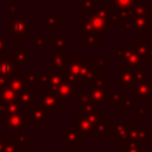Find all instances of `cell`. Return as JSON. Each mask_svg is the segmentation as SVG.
Masks as SVG:
<instances>
[{"instance_id": "6da1fadb", "label": "cell", "mask_w": 152, "mask_h": 152, "mask_svg": "<svg viewBox=\"0 0 152 152\" xmlns=\"http://www.w3.org/2000/svg\"><path fill=\"white\" fill-rule=\"evenodd\" d=\"M7 33L14 42H21L28 36V14H15L7 21Z\"/></svg>"}, {"instance_id": "7a4b0ae2", "label": "cell", "mask_w": 152, "mask_h": 152, "mask_svg": "<svg viewBox=\"0 0 152 152\" xmlns=\"http://www.w3.org/2000/svg\"><path fill=\"white\" fill-rule=\"evenodd\" d=\"M115 56L120 59V63H121L122 68H127V69H131V70L142 68L144 62H142L141 57L132 48L118 46L115 49Z\"/></svg>"}, {"instance_id": "3957f363", "label": "cell", "mask_w": 152, "mask_h": 152, "mask_svg": "<svg viewBox=\"0 0 152 152\" xmlns=\"http://www.w3.org/2000/svg\"><path fill=\"white\" fill-rule=\"evenodd\" d=\"M88 62H89V59L86 58V57H83V58H66L65 65H64V68L62 69V71L59 72V75H61L65 81L76 83L80 70H81L82 66H83L86 63H88Z\"/></svg>"}, {"instance_id": "277c9868", "label": "cell", "mask_w": 152, "mask_h": 152, "mask_svg": "<svg viewBox=\"0 0 152 152\" xmlns=\"http://www.w3.org/2000/svg\"><path fill=\"white\" fill-rule=\"evenodd\" d=\"M30 120L27 116H25L23 113L20 114H8L4 116L2 120V127L8 133H17L23 132L24 128H27L30 126Z\"/></svg>"}, {"instance_id": "5b68a950", "label": "cell", "mask_w": 152, "mask_h": 152, "mask_svg": "<svg viewBox=\"0 0 152 152\" xmlns=\"http://www.w3.org/2000/svg\"><path fill=\"white\" fill-rule=\"evenodd\" d=\"M86 20V23L88 24L89 28H90V33L96 34V36H103L108 28V21L102 19L101 17H99L93 8L88 10V11H83V18Z\"/></svg>"}, {"instance_id": "8992f818", "label": "cell", "mask_w": 152, "mask_h": 152, "mask_svg": "<svg viewBox=\"0 0 152 152\" xmlns=\"http://www.w3.org/2000/svg\"><path fill=\"white\" fill-rule=\"evenodd\" d=\"M40 95V106L43 109L48 112H59L62 109V100L53 91L48 89H42L39 91Z\"/></svg>"}, {"instance_id": "52a82bcc", "label": "cell", "mask_w": 152, "mask_h": 152, "mask_svg": "<svg viewBox=\"0 0 152 152\" xmlns=\"http://www.w3.org/2000/svg\"><path fill=\"white\" fill-rule=\"evenodd\" d=\"M128 131H127V139L132 141H137L139 144H146L150 139V132L145 129L141 122H128Z\"/></svg>"}, {"instance_id": "ba28073f", "label": "cell", "mask_w": 152, "mask_h": 152, "mask_svg": "<svg viewBox=\"0 0 152 152\" xmlns=\"http://www.w3.org/2000/svg\"><path fill=\"white\" fill-rule=\"evenodd\" d=\"M115 83L120 86L121 90H128L133 88L134 86V77H133V70L119 66L115 70Z\"/></svg>"}, {"instance_id": "9c48e42d", "label": "cell", "mask_w": 152, "mask_h": 152, "mask_svg": "<svg viewBox=\"0 0 152 152\" xmlns=\"http://www.w3.org/2000/svg\"><path fill=\"white\" fill-rule=\"evenodd\" d=\"M127 131H128V126L125 122H112L108 125V131L107 133H109L110 138L115 140L116 144H124L126 142L127 139Z\"/></svg>"}, {"instance_id": "30bf717a", "label": "cell", "mask_w": 152, "mask_h": 152, "mask_svg": "<svg viewBox=\"0 0 152 152\" xmlns=\"http://www.w3.org/2000/svg\"><path fill=\"white\" fill-rule=\"evenodd\" d=\"M132 96L135 101H148L152 96V80L148 78L145 82L135 83L132 88Z\"/></svg>"}, {"instance_id": "8fae6325", "label": "cell", "mask_w": 152, "mask_h": 152, "mask_svg": "<svg viewBox=\"0 0 152 152\" xmlns=\"http://www.w3.org/2000/svg\"><path fill=\"white\" fill-rule=\"evenodd\" d=\"M99 72H100V71H99V70L93 65V63L89 61V62L86 63V64L82 66V69L80 70L76 83H77V84H86V86H88V84H90V83L96 78V76H97Z\"/></svg>"}, {"instance_id": "7c38bea8", "label": "cell", "mask_w": 152, "mask_h": 152, "mask_svg": "<svg viewBox=\"0 0 152 152\" xmlns=\"http://www.w3.org/2000/svg\"><path fill=\"white\" fill-rule=\"evenodd\" d=\"M72 127L80 132L83 139L94 138V127L89 124V121L83 116H72Z\"/></svg>"}, {"instance_id": "4fadbf2b", "label": "cell", "mask_w": 152, "mask_h": 152, "mask_svg": "<svg viewBox=\"0 0 152 152\" xmlns=\"http://www.w3.org/2000/svg\"><path fill=\"white\" fill-rule=\"evenodd\" d=\"M64 78L58 74H39V84L44 83L46 87L45 89L56 93L57 88L63 83Z\"/></svg>"}, {"instance_id": "5bb4252c", "label": "cell", "mask_w": 152, "mask_h": 152, "mask_svg": "<svg viewBox=\"0 0 152 152\" xmlns=\"http://www.w3.org/2000/svg\"><path fill=\"white\" fill-rule=\"evenodd\" d=\"M77 91H78L77 83L69 82V81L64 80L63 83L57 88L56 94L58 95V97L62 101H68V100H71L75 95H77Z\"/></svg>"}, {"instance_id": "9a60e30c", "label": "cell", "mask_w": 152, "mask_h": 152, "mask_svg": "<svg viewBox=\"0 0 152 152\" xmlns=\"http://www.w3.org/2000/svg\"><path fill=\"white\" fill-rule=\"evenodd\" d=\"M62 141L68 146H78L82 144L83 138L74 127H64L62 128Z\"/></svg>"}, {"instance_id": "2e32d148", "label": "cell", "mask_w": 152, "mask_h": 152, "mask_svg": "<svg viewBox=\"0 0 152 152\" xmlns=\"http://www.w3.org/2000/svg\"><path fill=\"white\" fill-rule=\"evenodd\" d=\"M30 109H28V120H30V122L31 124H33L34 125V127H39L40 126V124L46 119V118H49L50 115H51V112H48V110H45V109H43L42 107H39V106H31V107H28Z\"/></svg>"}, {"instance_id": "e0dca14e", "label": "cell", "mask_w": 152, "mask_h": 152, "mask_svg": "<svg viewBox=\"0 0 152 152\" xmlns=\"http://www.w3.org/2000/svg\"><path fill=\"white\" fill-rule=\"evenodd\" d=\"M18 69H19L18 65L12 58H8V57L0 58V76L11 78L15 74H18Z\"/></svg>"}, {"instance_id": "ac0fdd59", "label": "cell", "mask_w": 152, "mask_h": 152, "mask_svg": "<svg viewBox=\"0 0 152 152\" xmlns=\"http://www.w3.org/2000/svg\"><path fill=\"white\" fill-rule=\"evenodd\" d=\"M8 86L18 94L25 89H28L30 82H28V77L27 74H15L14 76H12L8 80Z\"/></svg>"}, {"instance_id": "d6986e66", "label": "cell", "mask_w": 152, "mask_h": 152, "mask_svg": "<svg viewBox=\"0 0 152 152\" xmlns=\"http://www.w3.org/2000/svg\"><path fill=\"white\" fill-rule=\"evenodd\" d=\"M28 48L27 46H14L12 49V59L15 62L18 68H23L24 64L28 63Z\"/></svg>"}, {"instance_id": "ffe728a7", "label": "cell", "mask_w": 152, "mask_h": 152, "mask_svg": "<svg viewBox=\"0 0 152 152\" xmlns=\"http://www.w3.org/2000/svg\"><path fill=\"white\" fill-rule=\"evenodd\" d=\"M66 58H68L66 53L51 51V72L59 75V72L62 71V69L65 65Z\"/></svg>"}, {"instance_id": "44dd1931", "label": "cell", "mask_w": 152, "mask_h": 152, "mask_svg": "<svg viewBox=\"0 0 152 152\" xmlns=\"http://www.w3.org/2000/svg\"><path fill=\"white\" fill-rule=\"evenodd\" d=\"M88 89H89L90 93H91L93 102H94L96 106H99V107L104 106V103H106L104 88H100V87H96V86H94L93 83H90V84H88Z\"/></svg>"}, {"instance_id": "7402d4cb", "label": "cell", "mask_w": 152, "mask_h": 152, "mask_svg": "<svg viewBox=\"0 0 152 152\" xmlns=\"http://www.w3.org/2000/svg\"><path fill=\"white\" fill-rule=\"evenodd\" d=\"M132 49H134L138 55L141 57L142 62H150V45L148 42H132L131 45Z\"/></svg>"}, {"instance_id": "603a6c76", "label": "cell", "mask_w": 152, "mask_h": 152, "mask_svg": "<svg viewBox=\"0 0 152 152\" xmlns=\"http://www.w3.org/2000/svg\"><path fill=\"white\" fill-rule=\"evenodd\" d=\"M68 38L66 36H53L51 37V51L66 53Z\"/></svg>"}, {"instance_id": "cb8c5ba5", "label": "cell", "mask_w": 152, "mask_h": 152, "mask_svg": "<svg viewBox=\"0 0 152 152\" xmlns=\"http://www.w3.org/2000/svg\"><path fill=\"white\" fill-rule=\"evenodd\" d=\"M17 101L23 106V107H31L34 104V90L33 89H25L20 93H18Z\"/></svg>"}, {"instance_id": "d4e9b609", "label": "cell", "mask_w": 152, "mask_h": 152, "mask_svg": "<svg viewBox=\"0 0 152 152\" xmlns=\"http://www.w3.org/2000/svg\"><path fill=\"white\" fill-rule=\"evenodd\" d=\"M17 96H18V94L8 84L0 88V102H4V103L14 102V101H17Z\"/></svg>"}, {"instance_id": "484cf974", "label": "cell", "mask_w": 152, "mask_h": 152, "mask_svg": "<svg viewBox=\"0 0 152 152\" xmlns=\"http://www.w3.org/2000/svg\"><path fill=\"white\" fill-rule=\"evenodd\" d=\"M44 23H45V30L46 31H55L62 23V17L61 14L56 13V14H51V15H45L44 18Z\"/></svg>"}, {"instance_id": "4316f807", "label": "cell", "mask_w": 152, "mask_h": 152, "mask_svg": "<svg viewBox=\"0 0 152 152\" xmlns=\"http://www.w3.org/2000/svg\"><path fill=\"white\" fill-rule=\"evenodd\" d=\"M104 94H106V101L109 102L110 106H120V102L122 100V94L121 90L119 89H109L106 90L104 89Z\"/></svg>"}, {"instance_id": "83f0119b", "label": "cell", "mask_w": 152, "mask_h": 152, "mask_svg": "<svg viewBox=\"0 0 152 152\" xmlns=\"http://www.w3.org/2000/svg\"><path fill=\"white\" fill-rule=\"evenodd\" d=\"M100 110V107L96 106L95 103H78L77 107V115L78 116H86L93 112Z\"/></svg>"}, {"instance_id": "f1b7e54d", "label": "cell", "mask_w": 152, "mask_h": 152, "mask_svg": "<svg viewBox=\"0 0 152 152\" xmlns=\"http://www.w3.org/2000/svg\"><path fill=\"white\" fill-rule=\"evenodd\" d=\"M133 77H134V84L147 81L148 80V70H147V68L142 66V68L133 70Z\"/></svg>"}, {"instance_id": "f546056e", "label": "cell", "mask_w": 152, "mask_h": 152, "mask_svg": "<svg viewBox=\"0 0 152 152\" xmlns=\"http://www.w3.org/2000/svg\"><path fill=\"white\" fill-rule=\"evenodd\" d=\"M135 103H137V101H135V99L132 95L122 96V100L120 102V109L122 112H131Z\"/></svg>"}, {"instance_id": "4dcf8cb0", "label": "cell", "mask_w": 152, "mask_h": 152, "mask_svg": "<svg viewBox=\"0 0 152 152\" xmlns=\"http://www.w3.org/2000/svg\"><path fill=\"white\" fill-rule=\"evenodd\" d=\"M121 152H141V144L132 140H127L121 144Z\"/></svg>"}, {"instance_id": "1f68e13d", "label": "cell", "mask_w": 152, "mask_h": 152, "mask_svg": "<svg viewBox=\"0 0 152 152\" xmlns=\"http://www.w3.org/2000/svg\"><path fill=\"white\" fill-rule=\"evenodd\" d=\"M23 110H24V107L18 101L6 103V115H8V114H20V113H23Z\"/></svg>"}, {"instance_id": "d6a6232c", "label": "cell", "mask_w": 152, "mask_h": 152, "mask_svg": "<svg viewBox=\"0 0 152 152\" xmlns=\"http://www.w3.org/2000/svg\"><path fill=\"white\" fill-rule=\"evenodd\" d=\"M77 97H78V103H94L93 102V96L89 89L86 90H78L77 91Z\"/></svg>"}, {"instance_id": "836d02e7", "label": "cell", "mask_w": 152, "mask_h": 152, "mask_svg": "<svg viewBox=\"0 0 152 152\" xmlns=\"http://www.w3.org/2000/svg\"><path fill=\"white\" fill-rule=\"evenodd\" d=\"M82 45L83 46H99L100 45V38H99V36L93 34V33L87 34L83 38Z\"/></svg>"}, {"instance_id": "e575fe53", "label": "cell", "mask_w": 152, "mask_h": 152, "mask_svg": "<svg viewBox=\"0 0 152 152\" xmlns=\"http://www.w3.org/2000/svg\"><path fill=\"white\" fill-rule=\"evenodd\" d=\"M107 131H108V124H107L104 120L99 121V122L95 125V127H94V132L97 133V135H99L100 138H102V139L106 137Z\"/></svg>"}, {"instance_id": "d590c367", "label": "cell", "mask_w": 152, "mask_h": 152, "mask_svg": "<svg viewBox=\"0 0 152 152\" xmlns=\"http://www.w3.org/2000/svg\"><path fill=\"white\" fill-rule=\"evenodd\" d=\"M13 134H14L13 139L18 145H27L30 142L28 133H24V131H23V132H17V133H13Z\"/></svg>"}, {"instance_id": "8d00e7d4", "label": "cell", "mask_w": 152, "mask_h": 152, "mask_svg": "<svg viewBox=\"0 0 152 152\" xmlns=\"http://www.w3.org/2000/svg\"><path fill=\"white\" fill-rule=\"evenodd\" d=\"M93 65L99 70L101 68H109L110 66V59L108 57H96L91 62Z\"/></svg>"}, {"instance_id": "74e56055", "label": "cell", "mask_w": 152, "mask_h": 152, "mask_svg": "<svg viewBox=\"0 0 152 152\" xmlns=\"http://www.w3.org/2000/svg\"><path fill=\"white\" fill-rule=\"evenodd\" d=\"M113 5L115 6V8L118 10H126V8H131L137 0H112Z\"/></svg>"}, {"instance_id": "f35d334b", "label": "cell", "mask_w": 152, "mask_h": 152, "mask_svg": "<svg viewBox=\"0 0 152 152\" xmlns=\"http://www.w3.org/2000/svg\"><path fill=\"white\" fill-rule=\"evenodd\" d=\"M5 152H18V144L13 138L5 139Z\"/></svg>"}, {"instance_id": "ab89813d", "label": "cell", "mask_w": 152, "mask_h": 152, "mask_svg": "<svg viewBox=\"0 0 152 152\" xmlns=\"http://www.w3.org/2000/svg\"><path fill=\"white\" fill-rule=\"evenodd\" d=\"M94 0H77V7L82 11L91 10L94 6Z\"/></svg>"}, {"instance_id": "60d3db41", "label": "cell", "mask_w": 152, "mask_h": 152, "mask_svg": "<svg viewBox=\"0 0 152 152\" xmlns=\"http://www.w3.org/2000/svg\"><path fill=\"white\" fill-rule=\"evenodd\" d=\"M7 57V37L0 36V58Z\"/></svg>"}, {"instance_id": "b9f144b4", "label": "cell", "mask_w": 152, "mask_h": 152, "mask_svg": "<svg viewBox=\"0 0 152 152\" xmlns=\"http://www.w3.org/2000/svg\"><path fill=\"white\" fill-rule=\"evenodd\" d=\"M27 77H28V82H30V86L31 84H39V74H37L34 71V69H30L28 72H27Z\"/></svg>"}, {"instance_id": "7bdbcfd3", "label": "cell", "mask_w": 152, "mask_h": 152, "mask_svg": "<svg viewBox=\"0 0 152 152\" xmlns=\"http://www.w3.org/2000/svg\"><path fill=\"white\" fill-rule=\"evenodd\" d=\"M42 48H44V37L36 36L34 37V51L39 52Z\"/></svg>"}, {"instance_id": "ee69618b", "label": "cell", "mask_w": 152, "mask_h": 152, "mask_svg": "<svg viewBox=\"0 0 152 152\" xmlns=\"http://www.w3.org/2000/svg\"><path fill=\"white\" fill-rule=\"evenodd\" d=\"M150 110L147 108V106H138L137 107V116H140V118H147Z\"/></svg>"}, {"instance_id": "f6af8a7d", "label": "cell", "mask_w": 152, "mask_h": 152, "mask_svg": "<svg viewBox=\"0 0 152 152\" xmlns=\"http://www.w3.org/2000/svg\"><path fill=\"white\" fill-rule=\"evenodd\" d=\"M7 12H8L10 14H12V15L18 14V12H19V7H18V5H15V4H10L8 7H7Z\"/></svg>"}, {"instance_id": "bcb514c9", "label": "cell", "mask_w": 152, "mask_h": 152, "mask_svg": "<svg viewBox=\"0 0 152 152\" xmlns=\"http://www.w3.org/2000/svg\"><path fill=\"white\" fill-rule=\"evenodd\" d=\"M8 80H10V78H6V77H4V76H0V88L7 86V84H8Z\"/></svg>"}, {"instance_id": "7dc6e473", "label": "cell", "mask_w": 152, "mask_h": 152, "mask_svg": "<svg viewBox=\"0 0 152 152\" xmlns=\"http://www.w3.org/2000/svg\"><path fill=\"white\" fill-rule=\"evenodd\" d=\"M68 152H83L78 146H68Z\"/></svg>"}, {"instance_id": "c3c4849f", "label": "cell", "mask_w": 152, "mask_h": 152, "mask_svg": "<svg viewBox=\"0 0 152 152\" xmlns=\"http://www.w3.org/2000/svg\"><path fill=\"white\" fill-rule=\"evenodd\" d=\"M0 152H5V139L0 134Z\"/></svg>"}, {"instance_id": "681fc988", "label": "cell", "mask_w": 152, "mask_h": 152, "mask_svg": "<svg viewBox=\"0 0 152 152\" xmlns=\"http://www.w3.org/2000/svg\"><path fill=\"white\" fill-rule=\"evenodd\" d=\"M150 45V62L152 63V42H148Z\"/></svg>"}, {"instance_id": "f907efd6", "label": "cell", "mask_w": 152, "mask_h": 152, "mask_svg": "<svg viewBox=\"0 0 152 152\" xmlns=\"http://www.w3.org/2000/svg\"><path fill=\"white\" fill-rule=\"evenodd\" d=\"M147 108H148V110H150V112H152V96H151V97H150V100H148Z\"/></svg>"}, {"instance_id": "816d5d0a", "label": "cell", "mask_w": 152, "mask_h": 152, "mask_svg": "<svg viewBox=\"0 0 152 152\" xmlns=\"http://www.w3.org/2000/svg\"><path fill=\"white\" fill-rule=\"evenodd\" d=\"M18 152H39V150H18Z\"/></svg>"}, {"instance_id": "f5cc1de1", "label": "cell", "mask_w": 152, "mask_h": 152, "mask_svg": "<svg viewBox=\"0 0 152 152\" xmlns=\"http://www.w3.org/2000/svg\"><path fill=\"white\" fill-rule=\"evenodd\" d=\"M63 4H71L72 2V0H61Z\"/></svg>"}, {"instance_id": "db71d44e", "label": "cell", "mask_w": 152, "mask_h": 152, "mask_svg": "<svg viewBox=\"0 0 152 152\" xmlns=\"http://www.w3.org/2000/svg\"><path fill=\"white\" fill-rule=\"evenodd\" d=\"M0 33H1V27H0ZM0 36H1V34H0Z\"/></svg>"}]
</instances>
